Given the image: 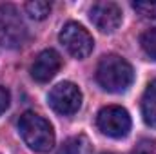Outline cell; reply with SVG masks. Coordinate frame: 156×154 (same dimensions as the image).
<instances>
[{
  "label": "cell",
  "mask_w": 156,
  "mask_h": 154,
  "mask_svg": "<svg viewBox=\"0 0 156 154\" xmlns=\"http://www.w3.org/2000/svg\"><path fill=\"white\" fill-rule=\"evenodd\" d=\"M131 154H156V140H151V138H142Z\"/></svg>",
  "instance_id": "cell-14"
},
{
  "label": "cell",
  "mask_w": 156,
  "mask_h": 154,
  "mask_svg": "<svg viewBox=\"0 0 156 154\" xmlns=\"http://www.w3.org/2000/svg\"><path fill=\"white\" fill-rule=\"evenodd\" d=\"M47 102L58 114L71 116L82 107V91L73 82H60L49 91Z\"/></svg>",
  "instance_id": "cell-5"
},
{
  "label": "cell",
  "mask_w": 156,
  "mask_h": 154,
  "mask_svg": "<svg viewBox=\"0 0 156 154\" xmlns=\"http://www.w3.org/2000/svg\"><path fill=\"white\" fill-rule=\"evenodd\" d=\"M9 102H11V96H9V91L5 87L0 85V114H4L9 107Z\"/></svg>",
  "instance_id": "cell-15"
},
{
  "label": "cell",
  "mask_w": 156,
  "mask_h": 154,
  "mask_svg": "<svg viewBox=\"0 0 156 154\" xmlns=\"http://www.w3.org/2000/svg\"><path fill=\"white\" fill-rule=\"evenodd\" d=\"M89 18L102 33H115L122 24V9L115 2H96L89 9Z\"/></svg>",
  "instance_id": "cell-6"
},
{
  "label": "cell",
  "mask_w": 156,
  "mask_h": 154,
  "mask_svg": "<svg viewBox=\"0 0 156 154\" xmlns=\"http://www.w3.org/2000/svg\"><path fill=\"white\" fill-rule=\"evenodd\" d=\"M82 149H83V140L82 138H69L60 145L56 154H80Z\"/></svg>",
  "instance_id": "cell-13"
},
{
  "label": "cell",
  "mask_w": 156,
  "mask_h": 154,
  "mask_svg": "<svg viewBox=\"0 0 156 154\" xmlns=\"http://www.w3.org/2000/svg\"><path fill=\"white\" fill-rule=\"evenodd\" d=\"M96 80L107 93H125L134 80V71L125 58L105 54L96 67Z\"/></svg>",
  "instance_id": "cell-1"
},
{
  "label": "cell",
  "mask_w": 156,
  "mask_h": 154,
  "mask_svg": "<svg viewBox=\"0 0 156 154\" xmlns=\"http://www.w3.org/2000/svg\"><path fill=\"white\" fill-rule=\"evenodd\" d=\"M60 67H62L60 54L55 49H44L31 64V76L40 83H45L51 78H55V75L60 71Z\"/></svg>",
  "instance_id": "cell-8"
},
{
  "label": "cell",
  "mask_w": 156,
  "mask_h": 154,
  "mask_svg": "<svg viewBox=\"0 0 156 154\" xmlns=\"http://www.w3.org/2000/svg\"><path fill=\"white\" fill-rule=\"evenodd\" d=\"M18 132L26 145L37 152H49L55 145L53 125L37 113H24L18 120Z\"/></svg>",
  "instance_id": "cell-2"
},
{
  "label": "cell",
  "mask_w": 156,
  "mask_h": 154,
  "mask_svg": "<svg viewBox=\"0 0 156 154\" xmlns=\"http://www.w3.org/2000/svg\"><path fill=\"white\" fill-rule=\"evenodd\" d=\"M142 116L149 127L156 129V80H153L142 96Z\"/></svg>",
  "instance_id": "cell-9"
},
{
  "label": "cell",
  "mask_w": 156,
  "mask_h": 154,
  "mask_svg": "<svg viewBox=\"0 0 156 154\" xmlns=\"http://www.w3.org/2000/svg\"><path fill=\"white\" fill-rule=\"evenodd\" d=\"M133 9L147 20H156V2H133Z\"/></svg>",
  "instance_id": "cell-12"
},
{
  "label": "cell",
  "mask_w": 156,
  "mask_h": 154,
  "mask_svg": "<svg viewBox=\"0 0 156 154\" xmlns=\"http://www.w3.org/2000/svg\"><path fill=\"white\" fill-rule=\"evenodd\" d=\"M140 44H142V49L145 51V54H147L149 58L156 60V27L147 29V31L142 35Z\"/></svg>",
  "instance_id": "cell-11"
},
{
  "label": "cell",
  "mask_w": 156,
  "mask_h": 154,
  "mask_svg": "<svg viewBox=\"0 0 156 154\" xmlns=\"http://www.w3.org/2000/svg\"><path fill=\"white\" fill-rule=\"evenodd\" d=\"M58 40L67 49V53L71 56L78 58V60L87 58L93 53V47H94V40L91 37V33L83 26H80L78 22H67L62 27Z\"/></svg>",
  "instance_id": "cell-3"
},
{
  "label": "cell",
  "mask_w": 156,
  "mask_h": 154,
  "mask_svg": "<svg viewBox=\"0 0 156 154\" xmlns=\"http://www.w3.org/2000/svg\"><path fill=\"white\" fill-rule=\"evenodd\" d=\"M22 35H24V24L18 20L16 11L11 5L0 7V42L2 45L16 47L22 45Z\"/></svg>",
  "instance_id": "cell-7"
},
{
  "label": "cell",
  "mask_w": 156,
  "mask_h": 154,
  "mask_svg": "<svg viewBox=\"0 0 156 154\" xmlns=\"http://www.w3.org/2000/svg\"><path fill=\"white\" fill-rule=\"evenodd\" d=\"M96 125L102 134L109 138H125L131 131V116L120 105H107L100 109L96 116Z\"/></svg>",
  "instance_id": "cell-4"
},
{
  "label": "cell",
  "mask_w": 156,
  "mask_h": 154,
  "mask_svg": "<svg viewBox=\"0 0 156 154\" xmlns=\"http://www.w3.org/2000/svg\"><path fill=\"white\" fill-rule=\"evenodd\" d=\"M26 13L33 18V20H44L47 18V15L51 13V4L44 2V0H33L26 4Z\"/></svg>",
  "instance_id": "cell-10"
}]
</instances>
